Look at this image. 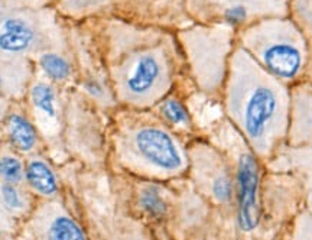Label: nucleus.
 <instances>
[{"label":"nucleus","instance_id":"obj_13","mask_svg":"<svg viewBox=\"0 0 312 240\" xmlns=\"http://www.w3.org/2000/svg\"><path fill=\"white\" fill-rule=\"evenodd\" d=\"M42 68L54 78L57 80H62L65 78L66 75L70 74V68H68V64H66L64 59L58 55H54V54H47L43 55L41 59Z\"/></svg>","mask_w":312,"mask_h":240},{"label":"nucleus","instance_id":"obj_10","mask_svg":"<svg viewBox=\"0 0 312 240\" xmlns=\"http://www.w3.org/2000/svg\"><path fill=\"white\" fill-rule=\"evenodd\" d=\"M28 181L31 182L33 188L45 194L51 195L57 191V182L50 168L42 162H32L28 166Z\"/></svg>","mask_w":312,"mask_h":240},{"label":"nucleus","instance_id":"obj_4","mask_svg":"<svg viewBox=\"0 0 312 240\" xmlns=\"http://www.w3.org/2000/svg\"><path fill=\"white\" fill-rule=\"evenodd\" d=\"M236 159V222L240 233L252 234L260 229L263 219L260 182L264 165L249 149L243 139L240 141V150Z\"/></svg>","mask_w":312,"mask_h":240},{"label":"nucleus","instance_id":"obj_18","mask_svg":"<svg viewBox=\"0 0 312 240\" xmlns=\"http://www.w3.org/2000/svg\"><path fill=\"white\" fill-rule=\"evenodd\" d=\"M2 194H3L5 203L8 204L9 207L19 208L22 206V200L19 197L17 191L15 190L12 185H5V187L2 188Z\"/></svg>","mask_w":312,"mask_h":240},{"label":"nucleus","instance_id":"obj_16","mask_svg":"<svg viewBox=\"0 0 312 240\" xmlns=\"http://www.w3.org/2000/svg\"><path fill=\"white\" fill-rule=\"evenodd\" d=\"M0 175L9 182H16L20 180L22 166L15 158H2L0 159Z\"/></svg>","mask_w":312,"mask_h":240},{"label":"nucleus","instance_id":"obj_7","mask_svg":"<svg viewBox=\"0 0 312 240\" xmlns=\"http://www.w3.org/2000/svg\"><path fill=\"white\" fill-rule=\"evenodd\" d=\"M266 169L292 175L305 194L312 192V143L285 145Z\"/></svg>","mask_w":312,"mask_h":240},{"label":"nucleus","instance_id":"obj_17","mask_svg":"<svg viewBox=\"0 0 312 240\" xmlns=\"http://www.w3.org/2000/svg\"><path fill=\"white\" fill-rule=\"evenodd\" d=\"M142 206L152 214H162L165 211V203L158 194V191L149 188L142 195Z\"/></svg>","mask_w":312,"mask_h":240},{"label":"nucleus","instance_id":"obj_11","mask_svg":"<svg viewBox=\"0 0 312 240\" xmlns=\"http://www.w3.org/2000/svg\"><path fill=\"white\" fill-rule=\"evenodd\" d=\"M10 135L15 145L22 150H29L35 143V132L32 126L22 117L13 116L10 119Z\"/></svg>","mask_w":312,"mask_h":240},{"label":"nucleus","instance_id":"obj_8","mask_svg":"<svg viewBox=\"0 0 312 240\" xmlns=\"http://www.w3.org/2000/svg\"><path fill=\"white\" fill-rule=\"evenodd\" d=\"M5 32L0 35V48L10 52L26 50L33 39V32L24 20L8 19L3 25Z\"/></svg>","mask_w":312,"mask_h":240},{"label":"nucleus","instance_id":"obj_5","mask_svg":"<svg viewBox=\"0 0 312 240\" xmlns=\"http://www.w3.org/2000/svg\"><path fill=\"white\" fill-rule=\"evenodd\" d=\"M131 152L156 172L176 174L185 165L181 148L172 136L158 126H140L130 136Z\"/></svg>","mask_w":312,"mask_h":240},{"label":"nucleus","instance_id":"obj_1","mask_svg":"<svg viewBox=\"0 0 312 240\" xmlns=\"http://www.w3.org/2000/svg\"><path fill=\"white\" fill-rule=\"evenodd\" d=\"M222 100L231 126L266 168L287 142L291 87L234 45L222 85Z\"/></svg>","mask_w":312,"mask_h":240},{"label":"nucleus","instance_id":"obj_19","mask_svg":"<svg viewBox=\"0 0 312 240\" xmlns=\"http://www.w3.org/2000/svg\"><path fill=\"white\" fill-rule=\"evenodd\" d=\"M305 207L309 211V214L312 217V192H306L305 194Z\"/></svg>","mask_w":312,"mask_h":240},{"label":"nucleus","instance_id":"obj_9","mask_svg":"<svg viewBox=\"0 0 312 240\" xmlns=\"http://www.w3.org/2000/svg\"><path fill=\"white\" fill-rule=\"evenodd\" d=\"M287 16L304 35L312 71V0H287Z\"/></svg>","mask_w":312,"mask_h":240},{"label":"nucleus","instance_id":"obj_12","mask_svg":"<svg viewBox=\"0 0 312 240\" xmlns=\"http://www.w3.org/2000/svg\"><path fill=\"white\" fill-rule=\"evenodd\" d=\"M51 237L52 239H84V233L73 220L66 217H59L51 226Z\"/></svg>","mask_w":312,"mask_h":240},{"label":"nucleus","instance_id":"obj_15","mask_svg":"<svg viewBox=\"0 0 312 240\" xmlns=\"http://www.w3.org/2000/svg\"><path fill=\"white\" fill-rule=\"evenodd\" d=\"M162 113L164 116L173 124H187L188 123V113L182 107V104L176 100H166L162 104Z\"/></svg>","mask_w":312,"mask_h":240},{"label":"nucleus","instance_id":"obj_6","mask_svg":"<svg viewBox=\"0 0 312 240\" xmlns=\"http://www.w3.org/2000/svg\"><path fill=\"white\" fill-rule=\"evenodd\" d=\"M312 143L311 74L302 83L291 87V122L286 145Z\"/></svg>","mask_w":312,"mask_h":240},{"label":"nucleus","instance_id":"obj_3","mask_svg":"<svg viewBox=\"0 0 312 240\" xmlns=\"http://www.w3.org/2000/svg\"><path fill=\"white\" fill-rule=\"evenodd\" d=\"M169 81V67L162 55L142 51L117 68L119 90L131 103H150L165 91Z\"/></svg>","mask_w":312,"mask_h":240},{"label":"nucleus","instance_id":"obj_14","mask_svg":"<svg viewBox=\"0 0 312 240\" xmlns=\"http://www.w3.org/2000/svg\"><path fill=\"white\" fill-rule=\"evenodd\" d=\"M32 99L33 103L38 107L43 110L45 113H48L50 116H54V93L48 85L45 84H38L32 91Z\"/></svg>","mask_w":312,"mask_h":240},{"label":"nucleus","instance_id":"obj_2","mask_svg":"<svg viewBox=\"0 0 312 240\" xmlns=\"http://www.w3.org/2000/svg\"><path fill=\"white\" fill-rule=\"evenodd\" d=\"M236 45L287 87L302 83L311 74L304 35L287 15L264 17L241 28Z\"/></svg>","mask_w":312,"mask_h":240}]
</instances>
